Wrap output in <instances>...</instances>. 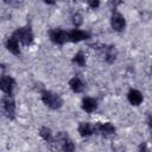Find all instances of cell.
Returning <instances> with one entry per match:
<instances>
[{"mask_svg":"<svg viewBox=\"0 0 152 152\" xmlns=\"http://www.w3.org/2000/svg\"><path fill=\"white\" fill-rule=\"evenodd\" d=\"M99 5H100L99 1H89V6L91 8H96V7H99Z\"/></svg>","mask_w":152,"mask_h":152,"instance_id":"obj_20","label":"cell"},{"mask_svg":"<svg viewBox=\"0 0 152 152\" xmlns=\"http://www.w3.org/2000/svg\"><path fill=\"white\" fill-rule=\"evenodd\" d=\"M42 101L44 102V104H46L51 109H58L63 104V100L61 99V96L50 90L42 91Z\"/></svg>","mask_w":152,"mask_h":152,"instance_id":"obj_1","label":"cell"},{"mask_svg":"<svg viewBox=\"0 0 152 152\" xmlns=\"http://www.w3.org/2000/svg\"><path fill=\"white\" fill-rule=\"evenodd\" d=\"M6 48H7V50L10 52H12L15 56H19L20 55V49H19L18 40L13 36L10 37V38H7V40H6Z\"/></svg>","mask_w":152,"mask_h":152,"instance_id":"obj_10","label":"cell"},{"mask_svg":"<svg viewBox=\"0 0 152 152\" xmlns=\"http://www.w3.org/2000/svg\"><path fill=\"white\" fill-rule=\"evenodd\" d=\"M72 23H74V25H75L76 27H78V26L83 23V17H82L80 13H75V14L72 15Z\"/></svg>","mask_w":152,"mask_h":152,"instance_id":"obj_18","label":"cell"},{"mask_svg":"<svg viewBox=\"0 0 152 152\" xmlns=\"http://www.w3.org/2000/svg\"><path fill=\"white\" fill-rule=\"evenodd\" d=\"M39 134H40V137L45 140V141H51V138H52V132H51V129L50 128H48V127H42L40 129H39Z\"/></svg>","mask_w":152,"mask_h":152,"instance_id":"obj_16","label":"cell"},{"mask_svg":"<svg viewBox=\"0 0 152 152\" xmlns=\"http://www.w3.org/2000/svg\"><path fill=\"white\" fill-rule=\"evenodd\" d=\"M116 55H118V51H116L115 46H107L106 48V50H104V59L108 63L114 62L115 58H116Z\"/></svg>","mask_w":152,"mask_h":152,"instance_id":"obj_14","label":"cell"},{"mask_svg":"<svg viewBox=\"0 0 152 152\" xmlns=\"http://www.w3.org/2000/svg\"><path fill=\"white\" fill-rule=\"evenodd\" d=\"M72 62L76 63L77 65H80V66H84V65H86V56L83 55L82 51H78V52L74 56Z\"/></svg>","mask_w":152,"mask_h":152,"instance_id":"obj_15","label":"cell"},{"mask_svg":"<svg viewBox=\"0 0 152 152\" xmlns=\"http://www.w3.org/2000/svg\"><path fill=\"white\" fill-rule=\"evenodd\" d=\"M110 25H112V27H113L115 31L120 32V31H122V30L125 28V26H126V20H125V18H124L120 13L115 12V13L112 14Z\"/></svg>","mask_w":152,"mask_h":152,"instance_id":"obj_5","label":"cell"},{"mask_svg":"<svg viewBox=\"0 0 152 152\" xmlns=\"http://www.w3.org/2000/svg\"><path fill=\"white\" fill-rule=\"evenodd\" d=\"M69 86H70V88H71V90L74 91V93H81V91H83V89H84V84H83V82L78 78V77H72L70 81H69Z\"/></svg>","mask_w":152,"mask_h":152,"instance_id":"obj_12","label":"cell"},{"mask_svg":"<svg viewBox=\"0 0 152 152\" xmlns=\"http://www.w3.org/2000/svg\"><path fill=\"white\" fill-rule=\"evenodd\" d=\"M88 38H89V33L83 30H80V28H74L72 31L68 32V39L72 43H78V42L88 39Z\"/></svg>","mask_w":152,"mask_h":152,"instance_id":"obj_6","label":"cell"},{"mask_svg":"<svg viewBox=\"0 0 152 152\" xmlns=\"http://www.w3.org/2000/svg\"><path fill=\"white\" fill-rule=\"evenodd\" d=\"M139 151H140V152H148L146 142H142V144H140V146H139Z\"/></svg>","mask_w":152,"mask_h":152,"instance_id":"obj_19","label":"cell"},{"mask_svg":"<svg viewBox=\"0 0 152 152\" xmlns=\"http://www.w3.org/2000/svg\"><path fill=\"white\" fill-rule=\"evenodd\" d=\"M97 132V124L91 125L89 122H81L78 126V133L82 137H89Z\"/></svg>","mask_w":152,"mask_h":152,"instance_id":"obj_8","label":"cell"},{"mask_svg":"<svg viewBox=\"0 0 152 152\" xmlns=\"http://www.w3.org/2000/svg\"><path fill=\"white\" fill-rule=\"evenodd\" d=\"M13 37L18 42H20L21 44H24V45H30L32 43V40H33V33H32V31H31V28L28 26L19 27L14 32Z\"/></svg>","mask_w":152,"mask_h":152,"instance_id":"obj_2","label":"cell"},{"mask_svg":"<svg viewBox=\"0 0 152 152\" xmlns=\"http://www.w3.org/2000/svg\"><path fill=\"white\" fill-rule=\"evenodd\" d=\"M127 99H128L131 104L139 106L142 102V94L137 89H131L128 91V94H127Z\"/></svg>","mask_w":152,"mask_h":152,"instance_id":"obj_9","label":"cell"},{"mask_svg":"<svg viewBox=\"0 0 152 152\" xmlns=\"http://www.w3.org/2000/svg\"><path fill=\"white\" fill-rule=\"evenodd\" d=\"M61 147H62V151H63V152H74V150H75V144H74L70 139H68V140H65V141L61 145Z\"/></svg>","mask_w":152,"mask_h":152,"instance_id":"obj_17","label":"cell"},{"mask_svg":"<svg viewBox=\"0 0 152 152\" xmlns=\"http://www.w3.org/2000/svg\"><path fill=\"white\" fill-rule=\"evenodd\" d=\"M82 108L87 113H91L96 109V101L91 97H84L82 100Z\"/></svg>","mask_w":152,"mask_h":152,"instance_id":"obj_13","label":"cell"},{"mask_svg":"<svg viewBox=\"0 0 152 152\" xmlns=\"http://www.w3.org/2000/svg\"><path fill=\"white\" fill-rule=\"evenodd\" d=\"M2 104H4V110L8 118H14V112H15V103L14 100L11 95H7L2 99Z\"/></svg>","mask_w":152,"mask_h":152,"instance_id":"obj_7","label":"cell"},{"mask_svg":"<svg viewBox=\"0 0 152 152\" xmlns=\"http://www.w3.org/2000/svg\"><path fill=\"white\" fill-rule=\"evenodd\" d=\"M49 36H50V39L55 43V44H64L65 42H68V32L63 31V30H59V28H56V30H51L49 32Z\"/></svg>","mask_w":152,"mask_h":152,"instance_id":"obj_4","label":"cell"},{"mask_svg":"<svg viewBox=\"0 0 152 152\" xmlns=\"http://www.w3.org/2000/svg\"><path fill=\"white\" fill-rule=\"evenodd\" d=\"M14 86H15V81H14L11 76H8V75L1 76V78H0V89H1L5 94L11 95L12 91H13Z\"/></svg>","mask_w":152,"mask_h":152,"instance_id":"obj_3","label":"cell"},{"mask_svg":"<svg viewBox=\"0 0 152 152\" xmlns=\"http://www.w3.org/2000/svg\"><path fill=\"white\" fill-rule=\"evenodd\" d=\"M97 132H100L103 135H110L115 132V127L110 122L104 124H97Z\"/></svg>","mask_w":152,"mask_h":152,"instance_id":"obj_11","label":"cell"}]
</instances>
